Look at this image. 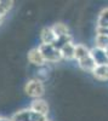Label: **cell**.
I'll return each instance as SVG.
<instances>
[{
	"label": "cell",
	"instance_id": "cell-3",
	"mask_svg": "<svg viewBox=\"0 0 108 121\" xmlns=\"http://www.w3.org/2000/svg\"><path fill=\"white\" fill-rule=\"evenodd\" d=\"M40 52L43 53L44 58L46 62H50V63H56V62H60L62 59V55L61 51L58 48H56L54 45H45V44H40L38 46Z\"/></svg>",
	"mask_w": 108,
	"mask_h": 121
},
{
	"label": "cell",
	"instance_id": "cell-10",
	"mask_svg": "<svg viewBox=\"0 0 108 121\" xmlns=\"http://www.w3.org/2000/svg\"><path fill=\"white\" fill-rule=\"evenodd\" d=\"M90 56V50L87 48L83 44H75V51H74V59L76 60H81L86 57Z\"/></svg>",
	"mask_w": 108,
	"mask_h": 121
},
{
	"label": "cell",
	"instance_id": "cell-1",
	"mask_svg": "<svg viewBox=\"0 0 108 121\" xmlns=\"http://www.w3.org/2000/svg\"><path fill=\"white\" fill-rule=\"evenodd\" d=\"M24 92L28 97H32L34 99L41 98L45 93V87H44L43 81L36 78L28 80L27 84L24 85Z\"/></svg>",
	"mask_w": 108,
	"mask_h": 121
},
{
	"label": "cell",
	"instance_id": "cell-15",
	"mask_svg": "<svg viewBox=\"0 0 108 121\" xmlns=\"http://www.w3.org/2000/svg\"><path fill=\"white\" fill-rule=\"evenodd\" d=\"M69 43H73V38H72V35H71V34H69V35H66V36L57 38V40L55 41L54 46H55L56 48H58V50H61L64 45L69 44Z\"/></svg>",
	"mask_w": 108,
	"mask_h": 121
},
{
	"label": "cell",
	"instance_id": "cell-7",
	"mask_svg": "<svg viewBox=\"0 0 108 121\" xmlns=\"http://www.w3.org/2000/svg\"><path fill=\"white\" fill-rule=\"evenodd\" d=\"M40 40L45 45H54L57 40L56 34L54 33L52 27H44L40 32Z\"/></svg>",
	"mask_w": 108,
	"mask_h": 121
},
{
	"label": "cell",
	"instance_id": "cell-6",
	"mask_svg": "<svg viewBox=\"0 0 108 121\" xmlns=\"http://www.w3.org/2000/svg\"><path fill=\"white\" fill-rule=\"evenodd\" d=\"M90 56L95 60V63L97 65H104L108 64V56L106 53V50L99 48V47H94L90 50Z\"/></svg>",
	"mask_w": 108,
	"mask_h": 121
},
{
	"label": "cell",
	"instance_id": "cell-11",
	"mask_svg": "<svg viewBox=\"0 0 108 121\" xmlns=\"http://www.w3.org/2000/svg\"><path fill=\"white\" fill-rule=\"evenodd\" d=\"M61 55H62V59H66V60H72L74 59V51H75V44L73 43H69L64 45L61 50Z\"/></svg>",
	"mask_w": 108,
	"mask_h": 121
},
{
	"label": "cell",
	"instance_id": "cell-5",
	"mask_svg": "<svg viewBox=\"0 0 108 121\" xmlns=\"http://www.w3.org/2000/svg\"><path fill=\"white\" fill-rule=\"evenodd\" d=\"M29 109L33 110L34 113L36 114H40L43 116H47V113H49V104L46 100H44L43 98H38V99H34L33 102L31 103V107Z\"/></svg>",
	"mask_w": 108,
	"mask_h": 121
},
{
	"label": "cell",
	"instance_id": "cell-18",
	"mask_svg": "<svg viewBox=\"0 0 108 121\" xmlns=\"http://www.w3.org/2000/svg\"><path fill=\"white\" fill-rule=\"evenodd\" d=\"M106 53H107V56H108V48L106 50Z\"/></svg>",
	"mask_w": 108,
	"mask_h": 121
},
{
	"label": "cell",
	"instance_id": "cell-19",
	"mask_svg": "<svg viewBox=\"0 0 108 121\" xmlns=\"http://www.w3.org/2000/svg\"><path fill=\"white\" fill-rule=\"evenodd\" d=\"M47 121H49V120H47Z\"/></svg>",
	"mask_w": 108,
	"mask_h": 121
},
{
	"label": "cell",
	"instance_id": "cell-17",
	"mask_svg": "<svg viewBox=\"0 0 108 121\" xmlns=\"http://www.w3.org/2000/svg\"><path fill=\"white\" fill-rule=\"evenodd\" d=\"M3 21H4V17H1V16H0V24L3 23Z\"/></svg>",
	"mask_w": 108,
	"mask_h": 121
},
{
	"label": "cell",
	"instance_id": "cell-9",
	"mask_svg": "<svg viewBox=\"0 0 108 121\" xmlns=\"http://www.w3.org/2000/svg\"><path fill=\"white\" fill-rule=\"evenodd\" d=\"M92 75L96 80L100 81H107L108 80V64L104 65H97L92 72Z\"/></svg>",
	"mask_w": 108,
	"mask_h": 121
},
{
	"label": "cell",
	"instance_id": "cell-4",
	"mask_svg": "<svg viewBox=\"0 0 108 121\" xmlns=\"http://www.w3.org/2000/svg\"><path fill=\"white\" fill-rule=\"evenodd\" d=\"M28 60L31 64H33L38 68H43L47 63L43 56V53L40 52V50H39V47H34L28 52Z\"/></svg>",
	"mask_w": 108,
	"mask_h": 121
},
{
	"label": "cell",
	"instance_id": "cell-14",
	"mask_svg": "<svg viewBox=\"0 0 108 121\" xmlns=\"http://www.w3.org/2000/svg\"><path fill=\"white\" fill-rule=\"evenodd\" d=\"M95 47H99L102 50H107L108 48V36L107 35H99L96 34V39H95Z\"/></svg>",
	"mask_w": 108,
	"mask_h": 121
},
{
	"label": "cell",
	"instance_id": "cell-8",
	"mask_svg": "<svg viewBox=\"0 0 108 121\" xmlns=\"http://www.w3.org/2000/svg\"><path fill=\"white\" fill-rule=\"evenodd\" d=\"M78 65H79V68L81 70L87 72V73H91V74H92V72L95 70V68L97 67V64L95 63V60L92 59L91 56L86 57V58H84L81 60H78Z\"/></svg>",
	"mask_w": 108,
	"mask_h": 121
},
{
	"label": "cell",
	"instance_id": "cell-16",
	"mask_svg": "<svg viewBox=\"0 0 108 121\" xmlns=\"http://www.w3.org/2000/svg\"><path fill=\"white\" fill-rule=\"evenodd\" d=\"M12 6H14V1H1L0 0V16L5 17L7 12L12 9Z\"/></svg>",
	"mask_w": 108,
	"mask_h": 121
},
{
	"label": "cell",
	"instance_id": "cell-12",
	"mask_svg": "<svg viewBox=\"0 0 108 121\" xmlns=\"http://www.w3.org/2000/svg\"><path fill=\"white\" fill-rule=\"evenodd\" d=\"M52 30L54 33L56 34L57 38H61V36H66V35H69V29H68V27L64 24V23H55L52 26Z\"/></svg>",
	"mask_w": 108,
	"mask_h": 121
},
{
	"label": "cell",
	"instance_id": "cell-13",
	"mask_svg": "<svg viewBox=\"0 0 108 121\" xmlns=\"http://www.w3.org/2000/svg\"><path fill=\"white\" fill-rule=\"evenodd\" d=\"M97 27L99 28H108V7L103 9L99 15L97 19Z\"/></svg>",
	"mask_w": 108,
	"mask_h": 121
},
{
	"label": "cell",
	"instance_id": "cell-2",
	"mask_svg": "<svg viewBox=\"0 0 108 121\" xmlns=\"http://www.w3.org/2000/svg\"><path fill=\"white\" fill-rule=\"evenodd\" d=\"M11 121H47V116L34 113L29 108L22 109L11 116Z\"/></svg>",
	"mask_w": 108,
	"mask_h": 121
}]
</instances>
